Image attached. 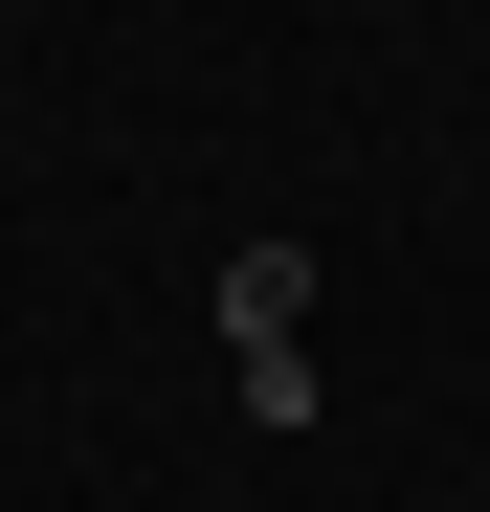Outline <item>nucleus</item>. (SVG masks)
<instances>
[{
	"mask_svg": "<svg viewBox=\"0 0 490 512\" xmlns=\"http://www.w3.org/2000/svg\"><path fill=\"white\" fill-rule=\"evenodd\" d=\"M223 379L245 423H312V245H223Z\"/></svg>",
	"mask_w": 490,
	"mask_h": 512,
	"instance_id": "1",
	"label": "nucleus"
}]
</instances>
